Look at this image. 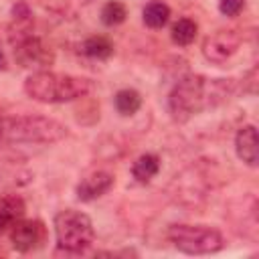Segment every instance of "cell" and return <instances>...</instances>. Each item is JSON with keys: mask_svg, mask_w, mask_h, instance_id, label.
Instances as JSON below:
<instances>
[{"mask_svg": "<svg viewBox=\"0 0 259 259\" xmlns=\"http://www.w3.org/2000/svg\"><path fill=\"white\" fill-rule=\"evenodd\" d=\"M231 79H208L204 75H184L172 87L168 95V111L176 121H188L190 117L210 109L233 93Z\"/></svg>", "mask_w": 259, "mask_h": 259, "instance_id": "obj_1", "label": "cell"}, {"mask_svg": "<svg viewBox=\"0 0 259 259\" xmlns=\"http://www.w3.org/2000/svg\"><path fill=\"white\" fill-rule=\"evenodd\" d=\"M91 81L55 71H32L24 81V93L40 103H69L91 91Z\"/></svg>", "mask_w": 259, "mask_h": 259, "instance_id": "obj_2", "label": "cell"}, {"mask_svg": "<svg viewBox=\"0 0 259 259\" xmlns=\"http://www.w3.org/2000/svg\"><path fill=\"white\" fill-rule=\"evenodd\" d=\"M67 125L53 117L45 115H16L6 117L2 127L4 142L10 144H28V146H49L67 138Z\"/></svg>", "mask_w": 259, "mask_h": 259, "instance_id": "obj_3", "label": "cell"}, {"mask_svg": "<svg viewBox=\"0 0 259 259\" xmlns=\"http://www.w3.org/2000/svg\"><path fill=\"white\" fill-rule=\"evenodd\" d=\"M57 247L65 253H83L93 245L95 231L91 219L73 208L59 210L53 219Z\"/></svg>", "mask_w": 259, "mask_h": 259, "instance_id": "obj_4", "label": "cell"}, {"mask_svg": "<svg viewBox=\"0 0 259 259\" xmlns=\"http://www.w3.org/2000/svg\"><path fill=\"white\" fill-rule=\"evenodd\" d=\"M168 239L186 255H210L221 251L225 245L221 231L208 225H172L168 229Z\"/></svg>", "mask_w": 259, "mask_h": 259, "instance_id": "obj_5", "label": "cell"}, {"mask_svg": "<svg viewBox=\"0 0 259 259\" xmlns=\"http://www.w3.org/2000/svg\"><path fill=\"white\" fill-rule=\"evenodd\" d=\"M241 47V34L237 30H217L202 42V55L206 61L221 65L227 63Z\"/></svg>", "mask_w": 259, "mask_h": 259, "instance_id": "obj_6", "label": "cell"}, {"mask_svg": "<svg viewBox=\"0 0 259 259\" xmlns=\"http://www.w3.org/2000/svg\"><path fill=\"white\" fill-rule=\"evenodd\" d=\"M45 241V225L40 221H26L18 219L10 225V243L16 251L28 253L40 247Z\"/></svg>", "mask_w": 259, "mask_h": 259, "instance_id": "obj_7", "label": "cell"}, {"mask_svg": "<svg viewBox=\"0 0 259 259\" xmlns=\"http://www.w3.org/2000/svg\"><path fill=\"white\" fill-rule=\"evenodd\" d=\"M111 186H113V176H111L109 172H101V170H99V172H93V174L85 176V178L77 184L75 194H77L79 200L91 202V200L103 196L105 192H109Z\"/></svg>", "mask_w": 259, "mask_h": 259, "instance_id": "obj_8", "label": "cell"}, {"mask_svg": "<svg viewBox=\"0 0 259 259\" xmlns=\"http://www.w3.org/2000/svg\"><path fill=\"white\" fill-rule=\"evenodd\" d=\"M235 152L249 168L257 166V130L255 125H243L235 136Z\"/></svg>", "mask_w": 259, "mask_h": 259, "instance_id": "obj_9", "label": "cell"}, {"mask_svg": "<svg viewBox=\"0 0 259 259\" xmlns=\"http://www.w3.org/2000/svg\"><path fill=\"white\" fill-rule=\"evenodd\" d=\"M158 172H160V158L156 154H142L132 164V176L142 184L150 182Z\"/></svg>", "mask_w": 259, "mask_h": 259, "instance_id": "obj_10", "label": "cell"}, {"mask_svg": "<svg viewBox=\"0 0 259 259\" xmlns=\"http://www.w3.org/2000/svg\"><path fill=\"white\" fill-rule=\"evenodd\" d=\"M24 200L16 194H8V196H2L0 198V221L4 223V227L8 229L12 223H16L18 219L24 217Z\"/></svg>", "mask_w": 259, "mask_h": 259, "instance_id": "obj_11", "label": "cell"}, {"mask_svg": "<svg viewBox=\"0 0 259 259\" xmlns=\"http://www.w3.org/2000/svg\"><path fill=\"white\" fill-rule=\"evenodd\" d=\"M142 18H144V24L146 26H150V28H162L170 20V6L166 2L152 0V2L146 4L144 12H142Z\"/></svg>", "mask_w": 259, "mask_h": 259, "instance_id": "obj_12", "label": "cell"}, {"mask_svg": "<svg viewBox=\"0 0 259 259\" xmlns=\"http://www.w3.org/2000/svg\"><path fill=\"white\" fill-rule=\"evenodd\" d=\"M113 105L121 115H134L142 107V95L136 89H119L113 97Z\"/></svg>", "mask_w": 259, "mask_h": 259, "instance_id": "obj_13", "label": "cell"}, {"mask_svg": "<svg viewBox=\"0 0 259 259\" xmlns=\"http://www.w3.org/2000/svg\"><path fill=\"white\" fill-rule=\"evenodd\" d=\"M81 53L89 59H107L113 55V42L107 36H89L81 45Z\"/></svg>", "mask_w": 259, "mask_h": 259, "instance_id": "obj_14", "label": "cell"}, {"mask_svg": "<svg viewBox=\"0 0 259 259\" xmlns=\"http://www.w3.org/2000/svg\"><path fill=\"white\" fill-rule=\"evenodd\" d=\"M196 32H198V26L192 18H178L172 26L170 36L178 47H188L190 42H194Z\"/></svg>", "mask_w": 259, "mask_h": 259, "instance_id": "obj_15", "label": "cell"}, {"mask_svg": "<svg viewBox=\"0 0 259 259\" xmlns=\"http://www.w3.org/2000/svg\"><path fill=\"white\" fill-rule=\"evenodd\" d=\"M99 16H101V22H103L105 26H117V24H121V22L125 20L127 8H125V4L119 2V0H109V2L103 4Z\"/></svg>", "mask_w": 259, "mask_h": 259, "instance_id": "obj_16", "label": "cell"}, {"mask_svg": "<svg viewBox=\"0 0 259 259\" xmlns=\"http://www.w3.org/2000/svg\"><path fill=\"white\" fill-rule=\"evenodd\" d=\"M245 8V0H219V10L225 16H237Z\"/></svg>", "mask_w": 259, "mask_h": 259, "instance_id": "obj_17", "label": "cell"}, {"mask_svg": "<svg viewBox=\"0 0 259 259\" xmlns=\"http://www.w3.org/2000/svg\"><path fill=\"white\" fill-rule=\"evenodd\" d=\"M2 69H6V55H4V51H2V47H0V71Z\"/></svg>", "mask_w": 259, "mask_h": 259, "instance_id": "obj_18", "label": "cell"}, {"mask_svg": "<svg viewBox=\"0 0 259 259\" xmlns=\"http://www.w3.org/2000/svg\"><path fill=\"white\" fill-rule=\"evenodd\" d=\"M4 115H2V109H0V138H2V127H4Z\"/></svg>", "mask_w": 259, "mask_h": 259, "instance_id": "obj_19", "label": "cell"}, {"mask_svg": "<svg viewBox=\"0 0 259 259\" xmlns=\"http://www.w3.org/2000/svg\"><path fill=\"white\" fill-rule=\"evenodd\" d=\"M4 229H6V227H4V223H2V221H0V233H2V231H4Z\"/></svg>", "mask_w": 259, "mask_h": 259, "instance_id": "obj_20", "label": "cell"}]
</instances>
